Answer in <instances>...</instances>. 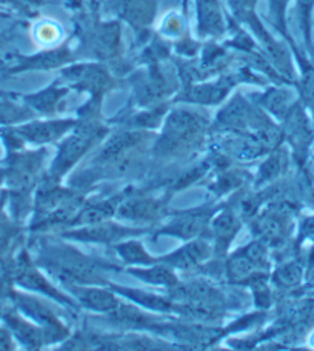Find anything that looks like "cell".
<instances>
[{
  "mask_svg": "<svg viewBox=\"0 0 314 351\" xmlns=\"http://www.w3.org/2000/svg\"><path fill=\"white\" fill-rule=\"evenodd\" d=\"M205 128V119L197 112L178 110L167 119L165 131L159 142V152L163 154L180 152L197 139Z\"/></svg>",
  "mask_w": 314,
  "mask_h": 351,
  "instance_id": "1",
  "label": "cell"
},
{
  "mask_svg": "<svg viewBox=\"0 0 314 351\" xmlns=\"http://www.w3.org/2000/svg\"><path fill=\"white\" fill-rule=\"evenodd\" d=\"M48 267L62 282L71 285L102 284V278L84 256L74 252H59L48 258Z\"/></svg>",
  "mask_w": 314,
  "mask_h": 351,
  "instance_id": "2",
  "label": "cell"
},
{
  "mask_svg": "<svg viewBox=\"0 0 314 351\" xmlns=\"http://www.w3.org/2000/svg\"><path fill=\"white\" fill-rule=\"evenodd\" d=\"M99 131V127L94 123H85L74 131V134L68 137L67 142L62 145L58 159L53 165V173L59 176L76 164L82 156L88 152V148L93 145V142L97 139Z\"/></svg>",
  "mask_w": 314,
  "mask_h": 351,
  "instance_id": "3",
  "label": "cell"
},
{
  "mask_svg": "<svg viewBox=\"0 0 314 351\" xmlns=\"http://www.w3.org/2000/svg\"><path fill=\"white\" fill-rule=\"evenodd\" d=\"M197 29L200 36H221L224 33L225 22L217 0H199Z\"/></svg>",
  "mask_w": 314,
  "mask_h": 351,
  "instance_id": "4",
  "label": "cell"
},
{
  "mask_svg": "<svg viewBox=\"0 0 314 351\" xmlns=\"http://www.w3.org/2000/svg\"><path fill=\"white\" fill-rule=\"evenodd\" d=\"M67 76L70 77L74 85H77L84 90L100 93L105 91L110 86V76L104 68L96 65H84L76 66L67 73Z\"/></svg>",
  "mask_w": 314,
  "mask_h": 351,
  "instance_id": "5",
  "label": "cell"
},
{
  "mask_svg": "<svg viewBox=\"0 0 314 351\" xmlns=\"http://www.w3.org/2000/svg\"><path fill=\"white\" fill-rule=\"evenodd\" d=\"M19 305H21V308L25 310L27 315H29L31 317L36 319L37 322L42 324L43 327L47 328L48 333L54 335L56 339H60V337L67 333L65 328H62L58 317L53 315V311L49 310L47 305L40 304L39 300L28 296H19Z\"/></svg>",
  "mask_w": 314,
  "mask_h": 351,
  "instance_id": "6",
  "label": "cell"
},
{
  "mask_svg": "<svg viewBox=\"0 0 314 351\" xmlns=\"http://www.w3.org/2000/svg\"><path fill=\"white\" fill-rule=\"evenodd\" d=\"M74 125L73 121H53V122H37L29 123L27 127L21 128V136L29 142L47 143L53 142L65 134Z\"/></svg>",
  "mask_w": 314,
  "mask_h": 351,
  "instance_id": "7",
  "label": "cell"
},
{
  "mask_svg": "<svg viewBox=\"0 0 314 351\" xmlns=\"http://www.w3.org/2000/svg\"><path fill=\"white\" fill-rule=\"evenodd\" d=\"M131 234V230L122 228L114 223H96V225H88V228L76 231V233L70 234L74 239L88 241V242H102L110 243L116 242L119 239H123Z\"/></svg>",
  "mask_w": 314,
  "mask_h": 351,
  "instance_id": "8",
  "label": "cell"
},
{
  "mask_svg": "<svg viewBox=\"0 0 314 351\" xmlns=\"http://www.w3.org/2000/svg\"><path fill=\"white\" fill-rule=\"evenodd\" d=\"M210 254V247L205 242H193L188 243L179 252L173 253L169 258L163 259V262L168 263L169 267L179 268V269H190L193 267H197L200 262H204Z\"/></svg>",
  "mask_w": 314,
  "mask_h": 351,
  "instance_id": "9",
  "label": "cell"
},
{
  "mask_svg": "<svg viewBox=\"0 0 314 351\" xmlns=\"http://www.w3.org/2000/svg\"><path fill=\"white\" fill-rule=\"evenodd\" d=\"M156 0H122V16L136 28H145L153 22Z\"/></svg>",
  "mask_w": 314,
  "mask_h": 351,
  "instance_id": "10",
  "label": "cell"
},
{
  "mask_svg": "<svg viewBox=\"0 0 314 351\" xmlns=\"http://www.w3.org/2000/svg\"><path fill=\"white\" fill-rule=\"evenodd\" d=\"M73 293L76 294L79 300L88 308L97 310V311H112L119 305V300L116 296L110 291L99 290V288H88V287H70Z\"/></svg>",
  "mask_w": 314,
  "mask_h": 351,
  "instance_id": "11",
  "label": "cell"
},
{
  "mask_svg": "<svg viewBox=\"0 0 314 351\" xmlns=\"http://www.w3.org/2000/svg\"><path fill=\"white\" fill-rule=\"evenodd\" d=\"M143 139L142 133H122L114 137H111V141L106 143L100 158L102 160L108 162V164H114L121 159L127 158V154L133 149L134 147L139 145Z\"/></svg>",
  "mask_w": 314,
  "mask_h": 351,
  "instance_id": "12",
  "label": "cell"
},
{
  "mask_svg": "<svg viewBox=\"0 0 314 351\" xmlns=\"http://www.w3.org/2000/svg\"><path fill=\"white\" fill-rule=\"evenodd\" d=\"M206 219L205 213H193V215L182 216L176 219L173 223H169L167 227V233L184 237V239H191L197 234L202 233V230L206 227Z\"/></svg>",
  "mask_w": 314,
  "mask_h": 351,
  "instance_id": "13",
  "label": "cell"
},
{
  "mask_svg": "<svg viewBox=\"0 0 314 351\" xmlns=\"http://www.w3.org/2000/svg\"><path fill=\"white\" fill-rule=\"evenodd\" d=\"M159 211V204L149 199H130L119 205L117 215L128 221H149Z\"/></svg>",
  "mask_w": 314,
  "mask_h": 351,
  "instance_id": "14",
  "label": "cell"
},
{
  "mask_svg": "<svg viewBox=\"0 0 314 351\" xmlns=\"http://www.w3.org/2000/svg\"><path fill=\"white\" fill-rule=\"evenodd\" d=\"M230 84H211V85H200V86H193L184 94V100L186 102H194V104H217L227 96L230 91Z\"/></svg>",
  "mask_w": 314,
  "mask_h": 351,
  "instance_id": "15",
  "label": "cell"
},
{
  "mask_svg": "<svg viewBox=\"0 0 314 351\" xmlns=\"http://www.w3.org/2000/svg\"><path fill=\"white\" fill-rule=\"evenodd\" d=\"M213 228H215L217 247L225 250L228 247V243L233 241L234 234L237 233L239 223H237V219L233 216V213L224 211L215 219Z\"/></svg>",
  "mask_w": 314,
  "mask_h": 351,
  "instance_id": "16",
  "label": "cell"
},
{
  "mask_svg": "<svg viewBox=\"0 0 314 351\" xmlns=\"http://www.w3.org/2000/svg\"><path fill=\"white\" fill-rule=\"evenodd\" d=\"M261 267L263 265H261V263L245 250L242 254H234L233 258H231L228 263V273L230 278L233 280H243L248 279L250 276H253Z\"/></svg>",
  "mask_w": 314,
  "mask_h": 351,
  "instance_id": "17",
  "label": "cell"
},
{
  "mask_svg": "<svg viewBox=\"0 0 314 351\" xmlns=\"http://www.w3.org/2000/svg\"><path fill=\"white\" fill-rule=\"evenodd\" d=\"M19 282L23 287L29 288V290H36V291H42L45 294H49V296L60 300V302H68V299L62 296L54 288L48 284V282L42 278V276L36 271L34 268H23L21 274H19Z\"/></svg>",
  "mask_w": 314,
  "mask_h": 351,
  "instance_id": "18",
  "label": "cell"
},
{
  "mask_svg": "<svg viewBox=\"0 0 314 351\" xmlns=\"http://www.w3.org/2000/svg\"><path fill=\"white\" fill-rule=\"evenodd\" d=\"M257 233H259L267 242H278L287 233L285 221L279 215H271L261 217L256 223Z\"/></svg>",
  "mask_w": 314,
  "mask_h": 351,
  "instance_id": "19",
  "label": "cell"
},
{
  "mask_svg": "<svg viewBox=\"0 0 314 351\" xmlns=\"http://www.w3.org/2000/svg\"><path fill=\"white\" fill-rule=\"evenodd\" d=\"M131 273L137 276V278H141L143 282H148V284L167 285V287H173V285L178 284V279H176L173 269L168 268V267L133 269Z\"/></svg>",
  "mask_w": 314,
  "mask_h": 351,
  "instance_id": "20",
  "label": "cell"
},
{
  "mask_svg": "<svg viewBox=\"0 0 314 351\" xmlns=\"http://www.w3.org/2000/svg\"><path fill=\"white\" fill-rule=\"evenodd\" d=\"M114 213V206L111 204H97L86 206V208H82L79 215L74 217L76 221L74 223H82V225H96L102 223L105 219H108Z\"/></svg>",
  "mask_w": 314,
  "mask_h": 351,
  "instance_id": "21",
  "label": "cell"
},
{
  "mask_svg": "<svg viewBox=\"0 0 314 351\" xmlns=\"http://www.w3.org/2000/svg\"><path fill=\"white\" fill-rule=\"evenodd\" d=\"M263 102H265L269 111L279 117H285L294 106L291 93L287 90H271L267 94Z\"/></svg>",
  "mask_w": 314,
  "mask_h": 351,
  "instance_id": "22",
  "label": "cell"
},
{
  "mask_svg": "<svg viewBox=\"0 0 314 351\" xmlns=\"http://www.w3.org/2000/svg\"><path fill=\"white\" fill-rule=\"evenodd\" d=\"M121 28L116 23L105 25L97 33V53L102 56H111L117 51Z\"/></svg>",
  "mask_w": 314,
  "mask_h": 351,
  "instance_id": "23",
  "label": "cell"
},
{
  "mask_svg": "<svg viewBox=\"0 0 314 351\" xmlns=\"http://www.w3.org/2000/svg\"><path fill=\"white\" fill-rule=\"evenodd\" d=\"M8 322L11 324V327L14 328L16 335L19 336V339H21L22 342L27 343V346L29 347H39L42 343V333L37 328H34L33 325L27 324L25 321H22V319H17L14 316H8Z\"/></svg>",
  "mask_w": 314,
  "mask_h": 351,
  "instance_id": "24",
  "label": "cell"
},
{
  "mask_svg": "<svg viewBox=\"0 0 314 351\" xmlns=\"http://www.w3.org/2000/svg\"><path fill=\"white\" fill-rule=\"evenodd\" d=\"M70 60V53L67 49H56V51L43 53L37 56L36 59L29 62V68H37V70H49V68H58L64 65L65 62Z\"/></svg>",
  "mask_w": 314,
  "mask_h": 351,
  "instance_id": "25",
  "label": "cell"
},
{
  "mask_svg": "<svg viewBox=\"0 0 314 351\" xmlns=\"http://www.w3.org/2000/svg\"><path fill=\"white\" fill-rule=\"evenodd\" d=\"M111 313H112V316L117 319V321H121L127 325H134V327H139V325H148L149 322H152V317L143 315L142 311L134 308L133 305L119 304Z\"/></svg>",
  "mask_w": 314,
  "mask_h": 351,
  "instance_id": "26",
  "label": "cell"
},
{
  "mask_svg": "<svg viewBox=\"0 0 314 351\" xmlns=\"http://www.w3.org/2000/svg\"><path fill=\"white\" fill-rule=\"evenodd\" d=\"M314 11V0H298V17L300 29L304 33L306 45H311V19Z\"/></svg>",
  "mask_w": 314,
  "mask_h": 351,
  "instance_id": "27",
  "label": "cell"
},
{
  "mask_svg": "<svg viewBox=\"0 0 314 351\" xmlns=\"http://www.w3.org/2000/svg\"><path fill=\"white\" fill-rule=\"evenodd\" d=\"M117 252L122 256V259H125L130 263H149L152 262V259L148 258V254L145 253V250L142 248L139 242L122 243V245L117 247Z\"/></svg>",
  "mask_w": 314,
  "mask_h": 351,
  "instance_id": "28",
  "label": "cell"
},
{
  "mask_svg": "<svg viewBox=\"0 0 314 351\" xmlns=\"http://www.w3.org/2000/svg\"><path fill=\"white\" fill-rule=\"evenodd\" d=\"M300 91L309 108L314 112V66L305 64L302 80H300Z\"/></svg>",
  "mask_w": 314,
  "mask_h": 351,
  "instance_id": "29",
  "label": "cell"
},
{
  "mask_svg": "<svg viewBox=\"0 0 314 351\" xmlns=\"http://www.w3.org/2000/svg\"><path fill=\"white\" fill-rule=\"evenodd\" d=\"M227 3L231 11H233L234 17H237L242 22H247L248 19L254 16L257 0H227Z\"/></svg>",
  "mask_w": 314,
  "mask_h": 351,
  "instance_id": "30",
  "label": "cell"
},
{
  "mask_svg": "<svg viewBox=\"0 0 314 351\" xmlns=\"http://www.w3.org/2000/svg\"><path fill=\"white\" fill-rule=\"evenodd\" d=\"M269 3V12H271V19L276 27L280 31V33L287 34L285 29V12L287 6L290 3V0H268Z\"/></svg>",
  "mask_w": 314,
  "mask_h": 351,
  "instance_id": "31",
  "label": "cell"
},
{
  "mask_svg": "<svg viewBox=\"0 0 314 351\" xmlns=\"http://www.w3.org/2000/svg\"><path fill=\"white\" fill-rule=\"evenodd\" d=\"M128 296L131 299H134L136 302L139 304H143L149 306V308H156V310H160V311H165V310H169V304L165 302V300L160 299V298H156V296H152V294H143L141 291H127Z\"/></svg>",
  "mask_w": 314,
  "mask_h": 351,
  "instance_id": "32",
  "label": "cell"
},
{
  "mask_svg": "<svg viewBox=\"0 0 314 351\" xmlns=\"http://www.w3.org/2000/svg\"><path fill=\"white\" fill-rule=\"evenodd\" d=\"M276 279H278L279 284L285 287L298 284L300 279V267H298L296 263H290V265L279 269L278 274H276Z\"/></svg>",
  "mask_w": 314,
  "mask_h": 351,
  "instance_id": "33",
  "label": "cell"
},
{
  "mask_svg": "<svg viewBox=\"0 0 314 351\" xmlns=\"http://www.w3.org/2000/svg\"><path fill=\"white\" fill-rule=\"evenodd\" d=\"M64 93L65 91H62V90H59V91L58 90H48L45 93L39 94V96H37L33 100V104H36L37 108L42 110V111H49L56 105V102H58V100L60 99V96Z\"/></svg>",
  "mask_w": 314,
  "mask_h": 351,
  "instance_id": "34",
  "label": "cell"
},
{
  "mask_svg": "<svg viewBox=\"0 0 314 351\" xmlns=\"http://www.w3.org/2000/svg\"><path fill=\"white\" fill-rule=\"evenodd\" d=\"M37 39L43 43H51L58 40L59 34V29L54 27L51 23H42L39 28H37Z\"/></svg>",
  "mask_w": 314,
  "mask_h": 351,
  "instance_id": "35",
  "label": "cell"
},
{
  "mask_svg": "<svg viewBox=\"0 0 314 351\" xmlns=\"http://www.w3.org/2000/svg\"><path fill=\"white\" fill-rule=\"evenodd\" d=\"M285 165V156H273L271 159H269L265 167H263V174L267 176V178H271V176L279 174L282 168Z\"/></svg>",
  "mask_w": 314,
  "mask_h": 351,
  "instance_id": "36",
  "label": "cell"
},
{
  "mask_svg": "<svg viewBox=\"0 0 314 351\" xmlns=\"http://www.w3.org/2000/svg\"><path fill=\"white\" fill-rule=\"evenodd\" d=\"M8 239H10V230L3 227V225H0V250L6 245Z\"/></svg>",
  "mask_w": 314,
  "mask_h": 351,
  "instance_id": "37",
  "label": "cell"
}]
</instances>
